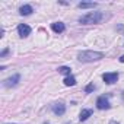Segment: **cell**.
Wrapping results in <instances>:
<instances>
[{"label":"cell","instance_id":"obj_1","mask_svg":"<svg viewBox=\"0 0 124 124\" xmlns=\"http://www.w3.org/2000/svg\"><path fill=\"white\" fill-rule=\"evenodd\" d=\"M108 18V15L102 13V12H89L83 16H80L78 21L82 25H92V23H101L102 21H105Z\"/></svg>","mask_w":124,"mask_h":124},{"label":"cell","instance_id":"obj_2","mask_svg":"<svg viewBox=\"0 0 124 124\" xmlns=\"http://www.w3.org/2000/svg\"><path fill=\"white\" fill-rule=\"evenodd\" d=\"M104 57V53L101 51H92V50H86V51H80L78 54V60L82 63H92V61H98Z\"/></svg>","mask_w":124,"mask_h":124},{"label":"cell","instance_id":"obj_3","mask_svg":"<svg viewBox=\"0 0 124 124\" xmlns=\"http://www.w3.org/2000/svg\"><path fill=\"white\" fill-rule=\"evenodd\" d=\"M108 98H109V95H102V96H99V98L96 99V108H98V109H109L111 104H109Z\"/></svg>","mask_w":124,"mask_h":124},{"label":"cell","instance_id":"obj_4","mask_svg":"<svg viewBox=\"0 0 124 124\" xmlns=\"http://www.w3.org/2000/svg\"><path fill=\"white\" fill-rule=\"evenodd\" d=\"M102 79H104V82L107 85H112V83H115L118 80V73H115V72L114 73H104Z\"/></svg>","mask_w":124,"mask_h":124},{"label":"cell","instance_id":"obj_5","mask_svg":"<svg viewBox=\"0 0 124 124\" xmlns=\"http://www.w3.org/2000/svg\"><path fill=\"white\" fill-rule=\"evenodd\" d=\"M51 109L55 115H63L66 112V105L61 104V102H57V104H53L51 105Z\"/></svg>","mask_w":124,"mask_h":124},{"label":"cell","instance_id":"obj_6","mask_svg":"<svg viewBox=\"0 0 124 124\" xmlns=\"http://www.w3.org/2000/svg\"><path fill=\"white\" fill-rule=\"evenodd\" d=\"M18 34H19L21 38H26V37L31 34V26H28V25H25V23H21V25L18 26Z\"/></svg>","mask_w":124,"mask_h":124},{"label":"cell","instance_id":"obj_7","mask_svg":"<svg viewBox=\"0 0 124 124\" xmlns=\"http://www.w3.org/2000/svg\"><path fill=\"white\" fill-rule=\"evenodd\" d=\"M19 79H21V76L16 73V75H13L12 78L6 79V80L3 82V85H5L6 88H12V86H16V85H18V82H19Z\"/></svg>","mask_w":124,"mask_h":124},{"label":"cell","instance_id":"obj_8","mask_svg":"<svg viewBox=\"0 0 124 124\" xmlns=\"http://www.w3.org/2000/svg\"><path fill=\"white\" fill-rule=\"evenodd\" d=\"M51 29H53L54 32H57V34H61V32H64L66 26H64L63 22H53V23H51Z\"/></svg>","mask_w":124,"mask_h":124},{"label":"cell","instance_id":"obj_9","mask_svg":"<svg viewBox=\"0 0 124 124\" xmlns=\"http://www.w3.org/2000/svg\"><path fill=\"white\" fill-rule=\"evenodd\" d=\"M32 12H34V9H32L31 5H23V6L19 8V13H21L22 16H28V15H31Z\"/></svg>","mask_w":124,"mask_h":124},{"label":"cell","instance_id":"obj_10","mask_svg":"<svg viewBox=\"0 0 124 124\" xmlns=\"http://www.w3.org/2000/svg\"><path fill=\"white\" fill-rule=\"evenodd\" d=\"M91 115H92V109H89V108H85V109H82V111H80L79 120H80V121H86V120H88Z\"/></svg>","mask_w":124,"mask_h":124},{"label":"cell","instance_id":"obj_11","mask_svg":"<svg viewBox=\"0 0 124 124\" xmlns=\"http://www.w3.org/2000/svg\"><path fill=\"white\" fill-rule=\"evenodd\" d=\"M63 82H64V85H66V86H75V85H76V78L70 75V76H66Z\"/></svg>","mask_w":124,"mask_h":124},{"label":"cell","instance_id":"obj_12","mask_svg":"<svg viewBox=\"0 0 124 124\" xmlns=\"http://www.w3.org/2000/svg\"><path fill=\"white\" fill-rule=\"evenodd\" d=\"M57 70H58L60 75H64V76H70V72H72V69L67 67V66H61V67H58Z\"/></svg>","mask_w":124,"mask_h":124},{"label":"cell","instance_id":"obj_13","mask_svg":"<svg viewBox=\"0 0 124 124\" xmlns=\"http://www.w3.org/2000/svg\"><path fill=\"white\" fill-rule=\"evenodd\" d=\"M78 8L79 9H93V8H96V3H85V2H82V3L78 5Z\"/></svg>","mask_w":124,"mask_h":124},{"label":"cell","instance_id":"obj_14","mask_svg":"<svg viewBox=\"0 0 124 124\" xmlns=\"http://www.w3.org/2000/svg\"><path fill=\"white\" fill-rule=\"evenodd\" d=\"M92 91H95V85H93V83H89V85L85 88V92L89 93V92H92Z\"/></svg>","mask_w":124,"mask_h":124},{"label":"cell","instance_id":"obj_15","mask_svg":"<svg viewBox=\"0 0 124 124\" xmlns=\"http://www.w3.org/2000/svg\"><path fill=\"white\" fill-rule=\"evenodd\" d=\"M9 54V48H5L3 51H2V54H0V57H5V55H8Z\"/></svg>","mask_w":124,"mask_h":124},{"label":"cell","instance_id":"obj_16","mask_svg":"<svg viewBox=\"0 0 124 124\" xmlns=\"http://www.w3.org/2000/svg\"><path fill=\"white\" fill-rule=\"evenodd\" d=\"M118 60H120V61H121V63H124V55H121V57H120V58H118Z\"/></svg>","mask_w":124,"mask_h":124},{"label":"cell","instance_id":"obj_17","mask_svg":"<svg viewBox=\"0 0 124 124\" xmlns=\"http://www.w3.org/2000/svg\"><path fill=\"white\" fill-rule=\"evenodd\" d=\"M109 124H120V123H117V121H114V120H112V121H109Z\"/></svg>","mask_w":124,"mask_h":124},{"label":"cell","instance_id":"obj_18","mask_svg":"<svg viewBox=\"0 0 124 124\" xmlns=\"http://www.w3.org/2000/svg\"><path fill=\"white\" fill-rule=\"evenodd\" d=\"M123 101H124V92H123Z\"/></svg>","mask_w":124,"mask_h":124}]
</instances>
